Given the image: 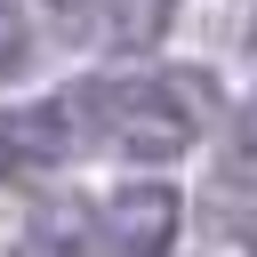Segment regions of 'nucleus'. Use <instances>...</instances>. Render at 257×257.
I'll return each mask as SVG.
<instances>
[{
    "label": "nucleus",
    "mask_w": 257,
    "mask_h": 257,
    "mask_svg": "<svg viewBox=\"0 0 257 257\" xmlns=\"http://www.w3.org/2000/svg\"><path fill=\"white\" fill-rule=\"evenodd\" d=\"M88 112L104 120V137H112L120 153H137V161H177V153L201 137V120L217 112V88H209L193 64H177V72H153V80H104V88H88Z\"/></svg>",
    "instance_id": "obj_1"
},
{
    "label": "nucleus",
    "mask_w": 257,
    "mask_h": 257,
    "mask_svg": "<svg viewBox=\"0 0 257 257\" xmlns=\"http://www.w3.org/2000/svg\"><path fill=\"white\" fill-rule=\"evenodd\" d=\"M177 225H185V193L177 185H120L96 209V241L112 257H169Z\"/></svg>",
    "instance_id": "obj_2"
},
{
    "label": "nucleus",
    "mask_w": 257,
    "mask_h": 257,
    "mask_svg": "<svg viewBox=\"0 0 257 257\" xmlns=\"http://www.w3.org/2000/svg\"><path fill=\"white\" fill-rule=\"evenodd\" d=\"M72 104H16L0 112V177H40L56 161H72Z\"/></svg>",
    "instance_id": "obj_3"
},
{
    "label": "nucleus",
    "mask_w": 257,
    "mask_h": 257,
    "mask_svg": "<svg viewBox=\"0 0 257 257\" xmlns=\"http://www.w3.org/2000/svg\"><path fill=\"white\" fill-rule=\"evenodd\" d=\"M80 40L88 48H153L177 16V0H80Z\"/></svg>",
    "instance_id": "obj_4"
},
{
    "label": "nucleus",
    "mask_w": 257,
    "mask_h": 257,
    "mask_svg": "<svg viewBox=\"0 0 257 257\" xmlns=\"http://www.w3.org/2000/svg\"><path fill=\"white\" fill-rule=\"evenodd\" d=\"M88 241H96V209H88V201L56 193V201L32 209V249H40V257H80Z\"/></svg>",
    "instance_id": "obj_5"
},
{
    "label": "nucleus",
    "mask_w": 257,
    "mask_h": 257,
    "mask_svg": "<svg viewBox=\"0 0 257 257\" xmlns=\"http://www.w3.org/2000/svg\"><path fill=\"white\" fill-rule=\"evenodd\" d=\"M217 177L241 185V193H257V96L233 112V137H225V153H217Z\"/></svg>",
    "instance_id": "obj_6"
},
{
    "label": "nucleus",
    "mask_w": 257,
    "mask_h": 257,
    "mask_svg": "<svg viewBox=\"0 0 257 257\" xmlns=\"http://www.w3.org/2000/svg\"><path fill=\"white\" fill-rule=\"evenodd\" d=\"M24 40H32V32H24V16H16V8L0 0V80H8L16 64H24Z\"/></svg>",
    "instance_id": "obj_7"
}]
</instances>
